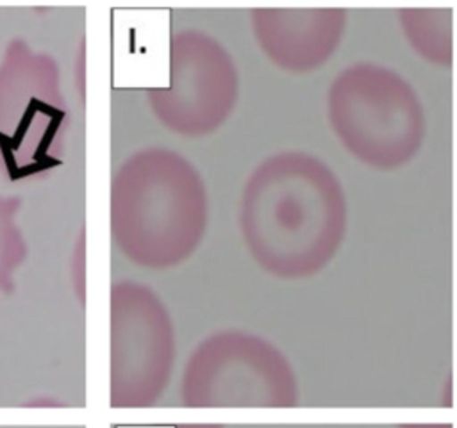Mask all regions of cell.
I'll use <instances>...</instances> for the list:
<instances>
[{
    "label": "cell",
    "mask_w": 457,
    "mask_h": 428,
    "mask_svg": "<svg viewBox=\"0 0 457 428\" xmlns=\"http://www.w3.org/2000/svg\"><path fill=\"white\" fill-rule=\"evenodd\" d=\"M346 196L320 157L286 150L262 159L239 200V232L252 260L286 280L320 273L346 234Z\"/></svg>",
    "instance_id": "6da1fadb"
},
{
    "label": "cell",
    "mask_w": 457,
    "mask_h": 428,
    "mask_svg": "<svg viewBox=\"0 0 457 428\" xmlns=\"http://www.w3.org/2000/svg\"><path fill=\"white\" fill-rule=\"evenodd\" d=\"M111 234L134 264L164 271L200 246L209 216L198 169L179 152L150 146L116 169L109 194Z\"/></svg>",
    "instance_id": "7a4b0ae2"
},
{
    "label": "cell",
    "mask_w": 457,
    "mask_h": 428,
    "mask_svg": "<svg viewBox=\"0 0 457 428\" xmlns=\"http://www.w3.org/2000/svg\"><path fill=\"white\" fill-rule=\"evenodd\" d=\"M327 119L355 160L380 171L411 162L427 134L425 109L412 84L370 61L336 75L327 91Z\"/></svg>",
    "instance_id": "3957f363"
},
{
    "label": "cell",
    "mask_w": 457,
    "mask_h": 428,
    "mask_svg": "<svg viewBox=\"0 0 457 428\" xmlns=\"http://www.w3.org/2000/svg\"><path fill=\"white\" fill-rule=\"evenodd\" d=\"M189 408H291L298 380L287 357L264 337L220 330L191 351L180 376Z\"/></svg>",
    "instance_id": "277c9868"
},
{
    "label": "cell",
    "mask_w": 457,
    "mask_h": 428,
    "mask_svg": "<svg viewBox=\"0 0 457 428\" xmlns=\"http://www.w3.org/2000/svg\"><path fill=\"white\" fill-rule=\"evenodd\" d=\"M112 408H146L168 387L175 364L171 316L146 284L120 280L109 296Z\"/></svg>",
    "instance_id": "5b68a950"
},
{
    "label": "cell",
    "mask_w": 457,
    "mask_h": 428,
    "mask_svg": "<svg viewBox=\"0 0 457 428\" xmlns=\"http://www.w3.org/2000/svg\"><path fill=\"white\" fill-rule=\"evenodd\" d=\"M239 96V75L228 50L211 34L182 29L170 41V82L146 89L154 118L170 132L202 137L218 130Z\"/></svg>",
    "instance_id": "8992f818"
},
{
    "label": "cell",
    "mask_w": 457,
    "mask_h": 428,
    "mask_svg": "<svg viewBox=\"0 0 457 428\" xmlns=\"http://www.w3.org/2000/svg\"><path fill=\"white\" fill-rule=\"evenodd\" d=\"M250 27L266 59L287 73H311L339 48L346 11L341 7H253Z\"/></svg>",
    "instance_id": "52a82bcc"
},
{
    "label": "cell",
    "mask_w": 457,
    "mask_h": 428,
    "mask_svg": "<svg viewBox=\"0 0 457 428\" xmlns=\"http://www.w3.org/2000/svg\"><path fill=\"white\" fill-rule=\"evenodd\" d=\"M407 45L423 61L450 66L453 61V9L452 7H403L398 11Z\"/></svg>",
    "instance_id": "ba28073f"
},
{
    "label": "cell",
    "mask_w": 457,
    "mask_h": 428,
    "mask_svg": "<svg viewBox=\"0 0 457 428\" xmlns=\"http://www.w3.org/2000/svg\"><path fill=\"white\" fill-rule=\"evenodd\" d=\"M25 248L20 234L12 228L9 218H0V289L11 285L12 269L23 260Z\"/></svg>",
    "instance_id": "9c48e42d"
},
{
    "label": "cell",
    "mask_w": 457,
    "mask_h": 428,
    "mask_svg": "<svg viewBox=\"0 0 457 428\" xmlns=\"http://www.w3.org/2000/svg\"><path fill=\"white\" fill-rule=\"evenodd\" d=\"M177 428H221L220 424H182Z\"/></svg>",
    "instance_id": "30bf717a"
}]
</instances>
